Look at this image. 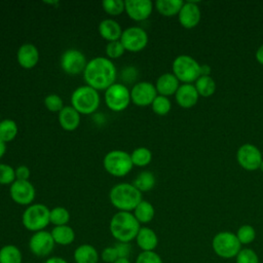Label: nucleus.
Returning <instances> with one entry per match:
<instances>
[{"label":"nucleus","mask_w":263,"mask_h":263,"mask_svg":"<svg viewBox=\"0 0 263 263\" xmlns=\"http://www.w3.org/2000/svg\"><path fill=\"white\" fill-rule=\"evenodd\" d=\"M82 75L86 85L97 90H106L116 82L117 69L107 57H96L87 62Z\"/></svg>","instance_id":"1"},{"label":"nucleus","mask_w":263,"mask_h":263,"mask_svg":"<svg viewBox=\"0 0 263 263\" xmlns=\"http://www.w3.org/2000/svg\"><path fill=\"white\" fill-rule=\"evenodd\" d=\"M140 228L141 224L132 212L118 211L112 216L109 224L110 233L118 242H130L136 239Z\"/></svg>","instance_id":"2"},{"label":"nucleus","mask_w":263,"mask_h":263,"mask_svg":"<svg viewBox=\"0 0 263 263\" xmlns=\"http://www.w3.org/2000/svg\"><path fill=\"white\" fill-rule=\"evenodd\" d=\"M111 204L121 212H133L140 203L142 192L139 191L133 183H118L114 185L109 192Z\"/></svg>","instance_id":"3"},{"label":"nucleus","mask_w":263,"mask_h":263,"mask_svg":"<svg viewBox=\"0 0 263 263\" xmlns=\"http://www.w3.org/2000/svg\"><path fill=\"white\" fill-rule=\"evenodd\" d=\"M101 97L99 90L89 85H80L76 87L71 95V106L80 113V115H90L100 107Z\"/></svg>","instance_id":"4"},{"label":"nucleus","mask_w":263,"mask_h":263,"mask_svg":"<svg viewBox=\"0 0 263 263\" xmlns=\"http://www.w3.org/2000/svg\"><path fill=\"white\" fill-rule=\"evenodd\" d=\"M103 166L105 171L116 178L125 177L133 170L130 153L124 150L114 149L107 152L103 158Z\"/></svg>","instance_id":"5"},{"label":"nucleus","mask_w":263,"mask_h":263,"mask_svg":"<svg viewBox=\"0 0 263 263\" xmlns=\"http://www.w3.org/2000/svg\"><path fill=\"white\" fill-rule=\"evenodd\" d=\"M49 214L50 210L45 204L32 203L28 205L23 212V226L33 233L44 230L48 224H50Z\"/></svg>","instance_id":"6"},{"label":"nucleus","mask_w":263,"mask_h":263,"mask_svg":"<svg viewBox=\"0 0 263 263\" xmlns=\"http://www.w3.org/2000/svg\"><path fill=\"white\" fill-rule=\"evenodd\" d=\"M212 248L218 257L222 259H231L235 258L239 253L241 250V243L235 233L221 231L213 237Z\"/></svg>","instance_id":"7"},{"label":"nucleus","mask_w":263,"mask_h":263,"mask_svg":"<svg viewBox=\"0 0 263 263\" xmlns=\"http://www.w3.org/2000/svg\"><path fill=\"white\" fill-rule=\"evenodd\" d=\"M104 102L109 110L122 112L132 103L130 89L124 83L115 82L104 90Z\"/></svg>","instance_id":"8"},{"label":"nucleus","mask_w":263,"mask_h":263,"mask_svg":"<svg viewBox=\"0 0 263 263\" xmlns=\"http://www.w3.org/2000/svg\"><path fill=\"white\" fill-rule=\"evenodd\" d=\"M173 74L179 81L190 83L200 77V65L190 55L182 54L173 62Z\"/></svg>","instance_id":"9"},{"label":"nucleus","mask_w":263,"mask_h":263,"mask_svg":"<svg viewBox=\"0 0 263 263\" xmlns=\"http://www.w3.org/2000/svg\"><path fill=\"white\" fill-rule=\"evenodd\" d=\"M87 62L88 61H86L84 53L76 48L66 49L60 59L62 70L71 76H76L83 73Z\"/></svg>","instance_id":"10"},{"label":"nucleus","mask_w":263,"mask_h":263,"mask_svg":"<svg viewBox=\"0 0 263 263\" xmlns=\"http://www.w3.org/2000/svg\"><path fill=\"white\" fill-rule=\"evenodd\" d=\"M120 42L126 51H142L148 44V35L146 31L138 26H132L122 31Z\"/></svg>","instance_id":"11"},{"label":"nucleus","mask_w":263,"mask_h":263,"mask_svg":"<svg viewBox=\"0 0 263 263\" xmlns=\"http://www.w3.org/2000/svg\"><path fill=\"white\" fill-rule=\"evenodd\" d=\"M29 249L36 257H47L49 256L55 246V242L51 236V233L46 230L34 232L29 239Z\"/></svg>","instance_id":"12"},{"label":"nucleus","mask_w":263,"mask_h":263,"mask_svg":"<svg viewBox=\"0 0 263 263\" xmlns=\"http://www.w3.org/2000/svg\"><path fill=\"white\" fill-rule=\"evenodd\" d=\"M9 196L16 204L28 206L33 203L36 196V190L29 180H15L9 186Z\"/></svg>","instance_id":"13"},{"label":"nucleus","mask_w":263,"mask_h":263,"mask_svg":"<svg viewBox=\"0 0 263 263\" xmlns=\"http://www.w3.org/2000/svg\"><path fill=\"white\" fill-rule=\"evenodd\" d=\"M157 97L155 85L148 81H140L133 85L130 88L132 103L139 107H146L152 104Z\"/></svg>","instance_id":"14"},{"label":"nucleus","mask_w":263,"mask_h":263,"mask_svg":"<svg viewBox=\"0 0 263 263\" xmlns=\"http://www.w3.org/2000/svg\"><path fill=\"white\" fill-rule=\"evenodd\" d=\"M237 161L243 168L254 171L260 167L263 160L261 152L256 146L245 144L237 151Z\"/></svg>","instance_id":"15"},{"label":"nucleus","mask_w":263,"mask_h":263,"mask_svg":"<svg viewBox=\"0 0 263 263\" xmlns=\"http://www.w3.org/2000/svg\"><path fill=\"white\" fill-rule=\"evenodd\" d=\"M153 10V3L150 0H125L124 12L135 22L147 20Z\"/></svg>","instance_id":"16"},{"label":"nucleus","mask_w":263,"mask_h":263,"mask_svg":"<svg viewBox=\"0 0 263 263\" xmlns=\"http://www.w3.org/2000/svg\"><path fill=\"white\" fill-rule=\"evenodd\" d=\"M17 64L24 69H33L39 62V50L32 43L22 44L16 51Z\"/></svg>","instance_id":"17"},{"label":"nucleus","mask_w":263,"mask_h":263,"mask_svg":"<svg viewBox=\"0 0 263 263\" xmlns=\"http://www.w3.org/2000/svg\"><path fill=\"white\" fill-rule=\"evenodd\" d=\"M178 14L180 24L187 29L195 27L200 20V10L194 2L184 3Z\"/></svg>","instance_id":"18"},{"label":"nucleus","mask_w":263,"mask_h":263,"mask_svg":"<svg viewBox=\"0 0 263 263\" xmlns=\"http://www.w3.org/2000/svg\"><path fill=\"white\" fill-rule=\"evenodd\" d=\"M80 117V113L76 111L72 106H65L58 113L59 124L63 129L67 132H73L79 126L81 119Z\"/></svg>","instance_id":"19"},{"label":"nucleus","mask_w":263,"mask_h":263,"mask_svg":"<svg viewBox=\"0 0 263 263\" xmlns=\"http://www.w3.org/2000/svg\"><path fill=\"white\" fill-rule=\"evenodd\" d=\"M98 31L103 39L111 42L119 40L123 30L117 21L113 18H105L100 22Z\"/></svg>","instance_id":"20"},{"label":"nucleus","mask_w":263,"mask_h":263,"mask_svg":"<svg viewBox=\"0 0 263 263\" xmlns=\"http://www.w3.org/2000/svg\"><path fill=\"white\" fill-rule=\"evenodd\" d=\"M176 101L183 108L193 107L198 100V92L190 83H184L179 86L176 91Z\"/></svg>","instance_id":"21"},{"label":"nucleus","mask_w":263,"mask_h":263,"mask_svg":"<svg viewBox=\"0 0 263 263\" xmlns=\"http://www.w3.org/2000/svg\"><path fill=\"white\" fill-rule=\"evenodd\" d=\"M155 88L160 96H172L179 88V80L173 73H164L157 78Z\"/></svg>","instance_id":"22"},{"label":"nucleus","mask_w":263,"mask_h":263,"mask_svg":"<svg viewBox=\"0 0 263 263\" xmlns=\"http://www.w3.org/2000/svg\"><path fill=\"white\" fill-rule=\"evenodd\" d=\"M136 242L142 251H154L158 245V237L153 229L141 226L136 236Z\"/></svg>","instance_id":"23"},{"label":"nucleus","mask_w":263,"mask_h":263,"mask_svg":"<svg viewBox=\"0 0 263 263\" xmlns=\"http://www.w3.org/2000/svg\"><path fill=\"white\" fill-rule=\"evenodd\" d=\"M99 258L100 255L97 249L89 243L78 246L73 253L75 263H98Z\"/></svg>","instance_id":"24"},{"label":"nucleus","mask_w":263,"mask_h":263,"mask_svg":"<svg viewBox=\"0 0 263 263\" xmlns=\"http://www.w3.org/2000/svg\"><path fill=\"white\" fill-rule=\"evenodd\" d=\"M50 233L55 245L69 246L75 240V231L69 225L54 226Z\"/></svg>","instance_id":"25"},{"label":"nucleus","mask_w":263,"mask_h":263,"mask_svg":"<svg viewBox=\"0 0 263 263\" xmlns=\"http://www.w3.org/2000/svg\"><path fill=\"white\" fill-rule=\"evenodd\" d=\"M140 224H147L154 218L155 211L151 202L142 199L136 209L132 212Z\"/></svg>","instance_id":"26"},{"label":"nucleus","mask_w":263,"mask_h":263,"mask_svg":"<svg viewBox=\"0 0 263 263\" xmlns=\"http://www.w3.org/2000/svg\"><path fill=\"white\" fill-rule=\"evenodd\" d=\"M184 2L182 0H157L156 10L164 16H173L180 12Z\"/></svg>","instance_id":"27"},{"label":"nucleus","mask_w":263,"mask_h":263,"mask_svg":"<svg viewBox=\"0 0 263 263\" xmlns=\"http://www.w3.org/2000/svg\"><path fill=\"white\" fill-rule=\"evenodd\" d=\"M18 133V126L12 119L5 118L0 121V140L2 142L9 143L15 139Z\"/></svg>","instance_id":"28"},{"label":"nucleus","mask_w":263,"mask_h":263,"mask_svg":"<svg viewBox=\"0 0 263 263\" xmlns=\"http://www.w3.org/2000/svg\"><path fill=\"white\" fill-rule=\"evenodd\" d=\"M0 263H23L21 250L14 245H5L0 249Z\"/></svg>","instance_id":"29"},{"label":"nucleus","mask_w":263,"mask_h":263,"mask_svg":"<svg viewBox=\"0 0 263 263\" xmlns=\"http://www.w3.org/2000/svg\"><path fill=\"white\" fill-rule=\"evenodd\" d=\"M155 182H156V180H155L154 175L149 171H144V172H141L134 179L133 184L139 191H141L143 193V192L150 191L154 187Z\"/></svg>","instance_id":"30"},{"label":"nucleus","mask_w":263,"mask_h":263,"mask_svg":"<svg viewBox=\"0 0 263 263\" xmlns=\"http://www.w3.org/2000/svg\"><path fill=\"white\" fill-rule=\"evenodd\" d=\"M134 166L143 167L148 165L152 160V152L146 147H138L130 153Z\"/></svg>","instance_id":"31"},{"label":"nucleus","mask_w":263,"mask_h":263,"mask_svg":"<svg viewBox=\"0 0 263 263\" xmlns=\"http://www.w3.org/2000/svg\"><path fill=\"white\" fill-rule=\"evenodd\" d=\"M195 88L198 95L202 97H210L215 92L216 83L210 76H200L195 82Z\"/></svg>","instance_id":"32"},{"label":"nucleus","mask_w":263,"mask_h":263,"mask_svg":"<svg viewBox=\"0 0 263 263\" xmlns=\"http://www.w3.org/2000/svg\"><path fill=\"white\" fill-rule=\"evenodd\" d=\"M49 220L50 223L54 226L68 225L70 221V213L64 206H54L50 210Z\"/></svg>","instance_id":"33"},{"label":"nucleus","mask_w":263,"mask_h":263,"mask_svg":"<svg viewBox=\"0 0 263 263\" xmlns=\"http://www.w3.org/2000/svg\"><path fill=\"white\" fill-rule=\"evenodd\" d=\"M103 10L111 15L117 16L124 12V1L123 0H105L102 2Z\"/></svg>","instance_id":"34"},{"label":"nucleus","mask_w":263,"mask_h":263,"mask_svg":"<svg viewBox=\"0 0 263 263\" xmlns=\"http://www.w3.org/2000/svg\"><path fill=\"white\" fill-rule=\"evenodd\" d=\"M172 107L171 101L167 97L157 95V97L154 99V101L151 104V108L153 112L157 115H165L170 112Z\"/></svg>","instance_id":"35"},{"label":"nucleus","mask_w":263,"mask_h":263,"mask_svg":"<svg viewBox=\"0 0 263 263\" xmlns=\"http://www.w3.org/2000/svg\"><path fill=\"white\" fill-rule=\"evenodd\" d=\"M235 234L241 245H250L256 238V231H255L254 227L251 225H248V224L241 225L237 229Z\"/></svg>","instance_id":"36"},{"label":"nucleus","mask_w":263,"mask_h":263,"mask_svg":"<svg viewBox=\"0 0 263 263\" xmlns=\"http://www.w3.org/2000/svg\"><path fill=\"white\" fill-rule=\"evenodd\" d=\"M125 48L122 45V43L120 42V40L117 41H111L108 42L105 48V52H106V57L108 59H110L111 61L119 59L120 57L123 55V53L125 52Z\"/></svg>","instance_id":"37"},{"label":"nucleus","mask_w":263,"mask_h":263,"mask_svg":"<svg viewBox=\"0 0 263 263\" xmlns=\"http://www.w3.org/2000/svg\"><path fill=\"white\" fill-rule=\"evenodd\" d=\"M15 178V168L10 164L0 163V185H11Z\"/></svg>","instance_id":"38"},{"label":"nucleus","mask_w":263,"mask_h":263,"mask_svg":"<svg viewBox=\"0 0 263 263\" xmlns=\"http://www.w3.org/2000/svg\"><path fill=\"white\" fill-rule=\"evenodd\" d=\"M44 106L50 112L59 113L65 106L62 98L57 93H49L44 98Z\"/></svg>","instance_id":"39"},{"label":"nucleus","mask_w":263,"mask_h":263,"mask_svg":"<svg viewBox=\"0 0 263 263\" xmlns=\"http://www.w3.org/2000/svg\"><path fill=\"white\" fill-rule=\"evenodd\" d=\"M235 263H259V257L253 249L245 248L236 255Z\"/></svg>","instance_id":"40"},{"label":"nucleus","mask_w":263,"mask_h":263,"mask_svg":"<svg viewBox=\"0 0 263 263\" xmlns=\"http://www.w3.org/2000/svg\"><path fill=\"white\" fill-rule=\"evenodd\" d=\"M136 263H163L161 257L155 251H142L137 259Z\"/></svg>","instance_id":"41"},{"label":"nucleus","mask_w":263,"mask_h":263,"mask_svg":"<svg viewBox=\"0 0 263 263\" xmlns=\"http://www.w3.org/2000/svg\"><path fill=\"white\" fill-rule=\"evenodd\" d=\"M119 258L114 246L105 248L101 253V259L106 263H114Z\"/></svg>","instance_id":"42"},{"label":"nucleus","mask_w":263,"mask_h":263,"mask_svg":"<svg viewBox=\"0 0 263 263\" xmlns=\"http://www.w3.org/2000/svg\"><path fill=\"white\" fill-rule=\"evenodd\" d=\"M119 258H128L132 252V247L129 242H116L114 245Z\"/></svg>","instance_id":"43"},{"label":"nucleus","mask_w":263,"mask_h":263,"mask_svg":"<svg viewBox=\"0 0 263 263\" xmlns=\"http://www.w3.org/2000/svg\"><path fill=\"white\" fill-rule=\"evenodd\" d=\"M30 168L25 165L21 164L17 167H15V178L16 180H22V181H28L30 178Z\"/></svg>","instance_id":"44"},{"label":"nucleus","mask_w":263,"mask_h":263,"mask_svg":"<svg viewBox=\"0 0 263 263\" xmlns=\"http://www.w3.org/2000/svg\"><path fill=\"white\" fill-rule=\"evenodd\" d=\"M44 263H68V261L62 257H58V256H53V257H49L47 258Z\"/></svg>","instance_id":"45"},{"label":"nucleus","mask_w":263,"mask_h":263,"mask_svg":"<svg viewBox=\"0 0 263 263\" xmlns=\"http://www.w3.org/2000/svg\"><path fill=\"white\" fill-rule=\"evenodd\" d=\"M211 73V68L208 65H201L200 66V76H209Z\"/></svg>","instance_id":"46"},{"label":"nucleus","mask_w":263,"mask_h":263,"mask_svg":"<svg viewBox=\"0 0 263 263\" xmlns=\"http://www.w3.org/2000/svg\"><path fill=\"white\" fill-rule=\"evenodd\" d=\"M256 59H257V61H258L260 64L263 65V45H261V46L258 48V50H257V52H256Z\"/></svg>","instance_id":"47"},{"label":"nucleus","mask_w":263,"mask_h":263,"mask_svg":"<svg viewBox=\"0 0 263 263\" xmlns=\"http://www.w3.org/2000/svg\"><path fill=\"white\" fill-rule=\"evenodd\" d=\"M6 152V144L0 140V159L4 156Z\"/></svg>","instance_id":"48"},{"label":"nucleus","mask_w":263,"mask_h":263,"mask_svg":"<svg viewBox=\"0 0 263 263\" xmlns=\"http://www.w3.org/2000/svg\"><path fill=\"white\" fill-rule=\"evenodd\" d=\"M114 263H132L128 258H118Z\"/></svg>","instance_id":"49"},{"label":"nucleus","mask_w":263,"mask_h":263,"mask_svg":"<svg viewBox=\"0 0 263 263\" xmlns=\"http://www.w3.org/2000/svg\"><path fill=\"white\" fill-rule=\"evenodd\" d=\"M260 167H261V170L263 171V161H262V163H261V165H260Z\"/></svg>","instance_id":"50"},{"label":"nucleus","mask_w":263,"mask_h":263,"mask_svg":"<svg viewBox=\"0 0 263 263\" xmlns=\"http://www.w3.org/2000/svg\"><path fill=\"white\" fill-rule=\"evenodd\" d=\"M0 121H1V115H0Z\"/></svg>","instance_id":"51"}]
</instances>
